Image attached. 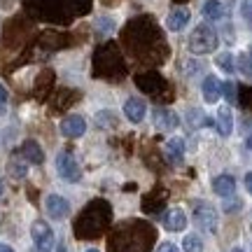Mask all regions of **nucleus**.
I'll use <instances>...</instances> for the list:
<instances>
[{
    "instance_id": "5",
    "label": "nucleus",
    "mask_w": 252,
    "mask_h": 252,
    "mask_svg": "<svg viewBox=\"0 0 252 252\" xmlns=\"http://www.w3.org/2000/svg\"><path fill=\"white\" fill-rule=\"evenodd\" d=\"M45 210L52 220H63V217H68V213H70V203L63 196H59V194H49L45 198Z\"/></svg>"
},
{
    "instance_id": "27",
    "label": "nucleus",
    "mask_w": 252,
    "mask_h": 252,
    "mask_svg": "<svg viewBox=\"0 0 252 252\" xmlns=\"http://www.w3.org/2000/svg\"><path fill=\"white\" fill-rule=\"evenodd\" d=\"M0 252H14V250H12L9 245H5V243H2V245H0Z\"/></svg>"
},
{
    "instance_id": "32",
    "label": "nucleus",
    "mask_w": 252,
    "mask_h": 252,
    "mask_svg": "<svg viewBox=\"0 0 252 252\" xmlns=\"http://www.w3.org/2000/svg\"><path fill=\"white\" fill-rule=\"evenodd\" d=\"M231 252H243V250H241V248H236V250H231Z\"/></svg>"
},
{
    "instance_id": "18",
    "label": "nucleus",
    "mask_w": 252,
    "mask_h": 252,
    "mask_svg": "<svg viewBox=\"0 0 252 252\" xmlns=\"http://www.w3.org/2000/svg\"><path fill=\"white\" fill-rule=\"evenodd\" d=\"M182 250L185 252H203V241L196 234H187L182 241Z\"/></svg>"
},
{
    "instance_id": "28",
    "label": "nucleus",
    "mask_w": 252,
    "mask_h": 252,
    "mask_svg": "<svg viewBox=\"0 0 252 252\" xmlns=\"http://www.w3.org/2000/svg\"><path fill=\"white\" fill-rule=\"evenodd\" d=\"M245 145H248V150H252V133L248 135V143H245Z\"/></svg>"
},
{
    "instance_id": "33",
    "label": "nucleus",
    "mask_w": 252,
    "mask_h": 252,
    "mask_svg": "<svg viewBox=\"0 0 252 252\" xmlns=\"http://www.w3.org/2000/svg\"><path fill=\"white\" fill-rule=\"evenodd\" d=\"M87 252H98V250H87Z\"/></svg>"
},
{
    "instance_id": "21",
    "label": "nucleus",
    "mask_w": 252,
    "mask_h": 252,
    "mask_svg": "<svg viewBox=\"0 0 252 252\" xmlns=\"http://www.w3.org/2000/svg\"><path fill=\"white\" fill-rule=\"evenodd\" d=\"M9 173H12L14 178H24V175H26V163L12 161V163H9Z\"/></svg>"
},
{
    "instance_id": "30",
    "label": "nucleus",
    "mask_w": 252,
    "mask_h": 252,
    "mask_svg": "<svg viewBox=\"0 0 252 252\" xmlns=\"http://www.w3.org/2000/svg\"><path fill=\"white\" fill-rule=\"evenodd\" d=\"M2 191H5V185H2V180H0V196H2Z\"/></svg>"
},
{
    "instance_id": "1",
    "label": "nucleus",
    "mask_w": 252,
    "mask_h": 252,
    "mask_svg": "<svg viewBox=\"0 0 252 252\" xmlns=\"http://www.w3.org/2000/svg\"><path fill=\"white\" fill-rule=\"evenodd\" d=\"M217 45H220V37H217V33L208 24H198L191 31V35H189V49H191V54L196 56L213 54L217 49Z\"/></svg>"
},
{
    "instance_id": "13",
    "label": "nucleus",
    "mask_w": 252,
    "mask_h": 252,
    "mask_svg": "<svg viewBox=\"0 0 252 252\" xmlns=\"http://www.w3.org/2000/svg\"><path fill=\"white\" fill-rule=\"evenodd\" d=\"M189 9L187 7H178L173 9L171 14H168V19H166V26L171 28V31H182V28L189 24Z\"/></svg>"
},
{
    "instance_id": "31",
    "label": "nucleus",
    "mask_w": 252,
    "mask_h": 252,
    "mask_svg": "<svg viewBox=\"0 0 252 252\" xmlns=\"http://www.w3.org/2000/svg\"><path fill=\"white\" fill-rule=\"evenodd\" d=\"M56 252H65V248H63V245H59V250H56Z\"/></svg>"
},
{
    "instance_id": "25",
    "label": "nucleus",
    "mask_w": 252,
    "mask_h": 252,
    "mask_svg": "<svg viewBox=\"0 0 252 252\" xmlns=\"http://www.w3.org/2000/svg\"><path fill=\"white\" fill-rule=\"evenodd\" d=\"M245 189L252 194V173H248V175H245Z\"/></svg>"
},
{
    "instance_id": "22",
    "label": "nucleus",
    "mask_w": 252,
    "mask_h": 252,
    "mask_svg": "<svg viewBox=\"0 0 252 252\" xmlns=\"http://www.w3.org/2000/svg\"><path fill=\"white\" fill-rule=\"evenodd\" d=\"M241 14H243V19L252 21V0H243V5H241Z\"/></svg>"
},
{
    "instance_id": "2",
    "label": "nucleus",
    "mask_w": 252,
    "mask_h": 252,
    "mask_svg": "<svg viewBox=\"0 0 252 252\" xmlns=\"http://www.w3.org/2000/svg\"><path fill=\"white\" fill-rule=\"evenodd\" d=\"M56 171H59V175L65 182H80L82 178L80 163H77V159L70 152H61L56 157Z\"/></svg>"
},
{
    "instance_id": "12",
    "label": "nucleus",
    "mask_w": 252,
    "mask_h": 252,
    "mask_svg": "<svg viewBox=\"0 0 252 252\" xmlns=\"http://www.w3.org/2000/svg\"><path fill=\"white\" fill-rule=\"evenodd\" d=\"M213 191H215L217 196L229 198L236 191V180L231 175H217L215 180H213Z\"/></svg>"
},
{
    "instance_id": "34",
    "label": "nucleus",
    "mask_w": 252,
    "mask_h": 252,
    "mask_svg": "<svg viewBox=\"0 0 252 252\" xmlns=\"http://www.w3.org/2000/svg\"><path fill=\"white\" fill-rule=\"evenodd\" d=\"M250 61H252V54H250Z\"/></svg>"
},
{
    "instance_id": "26",
    "label": "nucleus",
    "mask_w": 252,
    "mask_h": 252,
    "mask_svg": "<svg viewBox=\"0 0 252 252\" xmlns=\"http://www.w3.org/2000/svg\"><path fill=\"white\" fill-rule=\"evenodd\" d=\"M0 103H7V89L0 84Z\"/></svg>"
},
{
    "instance_id": "10",
    "label": "nucleus",
    "mask_w": 252,
    "mask_h": 252,
    "mask_svg": "<svg viewBox=\"0 0 252 252\" xmlns=\"http://www.w3.org/2000/svg\"><path fill=\"white\" fill-rule=\"evenodd\" d=\"M163 154H166V159H168L173 166L182 163V159H185V140H182V138H171V140L166 143V147H163Z\"/></svg>"
},
{
    "instance_id": "4",
    "label": "nucleus",
    "mask_w": 252,
    "mask_h": 252,
    "mask_svg": "<svg viewBox=\"0 0 252 252\" xmlns=\"http://www.w3.org/2000/svg\"><path fill=\"white\" fill-rule=\"evenodd\" d=\"M194 222H196L203 231L208 234H215L217 231V210L210 203H198L194 208Z\"/></svg>"
},
{
    "instance_id": "7",
    "label": "nucleus",
    "mask_w": 252,
    "mask_h": 252,
    "mask_svg": "<svg viewBox=\"0 0 252 252\" xmlns=\"http://www.w3.org/2000/svg\"><path fill=\"white\" fill-rule=\"evenodd\" d=\"M124 115L133 124H140L145 119V115H147V105H145V100L143 98H128L124 103Z\"/></svg>"
},
{
    "instance_id": "9",
    "label": "nucleus",
    "mask_w": 252,
    "mask_h": 252,
    "mask_svg": "<svg viewBox=\"0 0 252 252\" xmlns=\"http://www.w3.org/2000/svg\"><path fill=\"white\" fill-rule=\"evenodd\" d=\"M201 91H203V100L206 103H217L220 96H222V82L217 80L215 75H208L203 84H201Z\"/></svg>"
},
{
    "instance_id": "17",
    "label": "nucleus",
    "mask_w": 252,
    "mask_h": 252,
    "mask_svg": "<svg viewBox=\"0 0 252 252\" xmlns=\"http://www.w3.org/2000/svg\"><path fill=\"white\" fill-rule=\"evenodd\" d=\"M187 122L191 128H198V126H208L210 124V119L203 115V110H198V108H189L187 110Z\"/></svg>"
},
{
    "instance_id": "16",
    "label": "nucleus",
    "mask_w": 252,
    "mask_h": 252,
    "mask_svg": "<svg viewBox=\"0 0 252 252\" xmlns=\"http://www.w3.org/2000/svg\"><path fill=\"white\" fill-rule=\"evenodd\" d=\"M203 17L208 21H222L224 19V5L220 0H208L203 2Z\"/></svg>"
},
{
    "instance_id": "24",
    "label": "nucleus",
    "mask_w": 252,
    "mask_h": 252,
    "mask_svg": "<svg viewBox=\"0 0 252 252\" xmlns=\"http://www.w3.org/2000/svg\"><path fill=\"white\" fill-rule=\"evenodd\" d=\"M157 252H180V250H178L173 243H161L159 248H157Z\"/></svg>"
},
{
    "instance_id": "19",
    "label": "nucleus",
    "mask_w": 252,
    "mask_h": 252,
    "mask_svg": "<svg viewBox=\"0 0 252 252\" xmlns=\"http://www.w3.org/2000/svg\"><path fill=\"white\" fill-rule=\"evenodd\" d=\"M217 65L222 68L224 72H234L236 70V65H234V56L229 54V52H224V54H220L217 56Z\"/></svg>"
},
{
    "instance_id": "14",
    "label": "nucleus",
    "mask_w": 252,
    "mask_h": 252,
    "mask_svg": "<svg viewBox=\"0 0 252 252\" xmlns=\"http://www.w3.org/2000/svg\"><path fill=\"white\" fill-rule=\"evenodd\" d=\"M154 124H157V128H161V131H173L175 126L180 124V119H178V115L171 112V110H157Z\"/></svg>"
},
{
    "instance_id": "3",
    "label": "nucleus",
    "mask_w": 252,
    "mask_h": 252,
    "mask_svg": "<svg viewBox=\"0 0 252 252\" xmlns=\"http://www.w3.org/2000/svg\"><path fill=\"white\" fill-rule=\"evenodd\" d=\"M31 238H33V243L40 252H49L54 248V231H52V226L42 222V220H37L33 222L31 226Z\"/></svg>"
},
{
    "instance_id": "20",
    "label": "nucleus",
    "mask_w": 252,
    "mask_h": 252,
    "mask_svg": "<svg viewBox=\"0 0 252 252\" xmlns=\"http://www.w3.org/2000/svg\"><path fill=\"white\" fill-rule=\"evenodd\" d=\"M222 94H224V98L229 100V103H236L238 91H236V84H234V82H224V84H222Z\"/></svg>"
},
{
    "instance_id": "11",
    "label": "nucleus",
    "mask_w": 252,
    "mask_h": 252,
    "mask_svg": "<svg viewBox=\"0 0 252 252\" xmlns=\"http://www.w3.org/2000/svg\"><path fill=\"white\" fill-rule=\"evenodd\" d=\"M21 157H24V161L35 163V166L45 161V152H42V147L35 140H26V143L21 145Z\"/></svg>"
},
{
    "instance_id": "8",
    "label": "nucleus",
    "mask_w": 252,
    "mask_h": 252,
    "mask_svg": "<svg viewBox=\"0 0 252 252\" xmlns=\"http://www.w3.org/2000/svg\"><path fill=\"white\" fill-rule=\"evenodd\" d=\"M163 226L168 231H182V229H187V215L182 213L180 208H171L163 215Z\"/></svg>"
},
{
    "instance_id": "23",
    "label": "nucleus",
    "mask_w": 252,
    "mask_h": 252,
    "mask_svg": "<svg viewBox=\"0 0 252 252\" xmlns=\"http://www.w3.org/2000/svg\"><path fill=\"white\" fill-rule=\"evenodd\" d=\"M241 206H243V201H241V198H231L229 203H224V210L226 213H234V210H238Z\"/></svg>"
},
{
    "instance_id": "15",
    "label": "nucleus",
    "mask_w": 252,
    "mask_h": 252,
    "mask_svg": "<svg viewBox=\"0 0 252 252\" xmlns=\"http://www.w3.org/2000/svg\"><path fill=\"white\" fill-rule=\"evenodd\" d=\"M217 131H220V135H231V131H234V117H231V110L229 108H220L217 110Z\"/></svg>"
},
{
    "instance_id": "29",
    "label": "nucleus",
    "mask_w": 252,
    "mask_h": 252,
    "mask_svg": "<svg viewBox=\"0 0 252 252\" xmlns=\"http://www.w3.org/2000/svg\"><path fill=\"white\" fill-rule=\"evenodd\" d=\"M7 112V108H5V103H0V115H5Z\"/></svg>"
},
{
    "instance_id": "6",
    "label": "nucleus",
    "mask_w": 252,
    "mask_h": 252,
    "mask_svg": "<svg viewBox=\"0 0 252 252\" xmlns=\"http://www.w3.org/2000/svg\"><path fill=\"white\" fill-rule=\"evenodd\" d=\"M87 131V122L80 115H68V117L61 122V133L65 138H80Z\"/></svg>"
}]
</instances>
